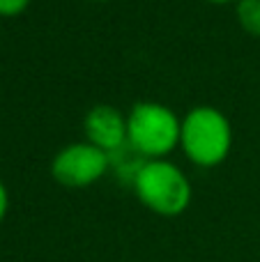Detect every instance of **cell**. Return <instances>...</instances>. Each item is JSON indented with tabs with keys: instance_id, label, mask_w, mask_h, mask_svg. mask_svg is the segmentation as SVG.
Here are the masks:
<instances>
[{
	"instance_id": "obj_9",
	"label": "cell",
	"mask_w": 260,
	"mask_h": 262,
	"mask_svg": "<svg viewBox=\"0 0 260 262\" xmlns=\"http://www.w3.org/2000/svg\"><path fill=\"white\" fill-rule=\"evenodd\" d=\"M210 3H230V0H210Z\"/></svg>"
},
{
	"instance_id": "obj_8",
	"label": "cell",
	"mask_w": 260,
	"mask_h": 262,
	"mask_svg": "<svg viewBox=\"0 0 260 262\" xmlns=\"http://www.w3.org/2000/svg\"><path fill=\"white\" fill-rule=\"evenodd\" d=\"M7 203H9V198H7V189H5V184L0 182V221H3L5 214H7Z\"/></svg>"
},
{
	"instance_id": "obj_7",
	"label": "cell",
	"mask_w": 260,
	"mask_h": 262,
	"mask_svg": "<svg viewBox=\"0 0 260 262\" xmlns=\"http://www.w3.org/2000/svg\"><path fill=\"white\" fill-rule=\"evenodd\" d=\"M30 0H0V16H18Z\"/></svg>"
},
{
	"instance_id": "obj_3",
	"label": "cell",
	"mask_w": 260,
	"mask_h": 262,
	"mask_svg": "<svg viewBox=\"0 0 260 262\" xmlns=\"http://www.w3.org/2000/svg\"><path fill=\"white\" fill-rule=\"evenodd\" d=\"M182 122L170 108L152 101L136 104L127 120V140L143 157H164L180 143Z\"/></svg>"
},
{
	"instance_id": "obj_1",
	"label": "cell",
	"mask_w": 260,
	"mask_h": 262,
	"mask_svg": "<svg viewBox=\"0 0 260 262\" xmlns=\"http://www.w3.org/2000/svg\"><path fill=\"white\" fill-rule=\"evenodd\" d=\"M134 189L138 200L161 216H178L191 200L189 180L168 161H145L134 177Z\"/></svg>"
},
{
	"instance_id": "obj_4",
	"label": "cell",
	"mask_w": 260,
	"mask_h": 262,
	"mask_svg": "<svg viewBox=\"0 0 260 262\" xmlns=\"http://www.w3.org/2000/svg\"><path fill=\"white\" fill-rule=\"evenodd\" d=\"M111 157L92 143H76L64 147L51 163L55 182L72 189L90 186L109 170Z\"/></svg>"
},
{
	"instance_id": "obj_5",
	"label": "cell",
	"mask_w": 260,
	"mask_h": 262,
	"mask_svg": "<svg viewBox=\"0 0 260 262\" xmlns=\"http://www.w3.org/2000/svg\"><path fill=\"white\" fill-rule=\"evenodd\" d=\"M85 134L95 147L118 152L127 143V120L113 106H95L85 115Z\"/></svg>"
},
{
	"instance_id": "obj_2",
	"label": "cell",
	"mask_w": 260,
	"mask_h": 262,
	"mask_svg": "<svg viewBox=\"0 0 260 262\" xmlns=\"http://www.w3.org/2000/svg\"><path fill=\"white\" fill-rule=\"evenodd\" d=\"M230 124L216 108L198 106L184 118L180 145L184 154L198 166L212 168L226 159L230 149Z\"/></svg>"
},
{
	"instance_id": "obj_6",
	"label": "cell",
	"mask_w": 260,
	"mask_h": 262,
	"mask_svg": "<svg viewBox=\"0 0 260 262\" xmlns=\"http://www.w3.org/2000/svg\"><path fill=\"white\" fill-rule=\"evenodd\" d=\"M237 21L249 35L260 37V0H240Z\"/></svg>"
}]
</instances>
